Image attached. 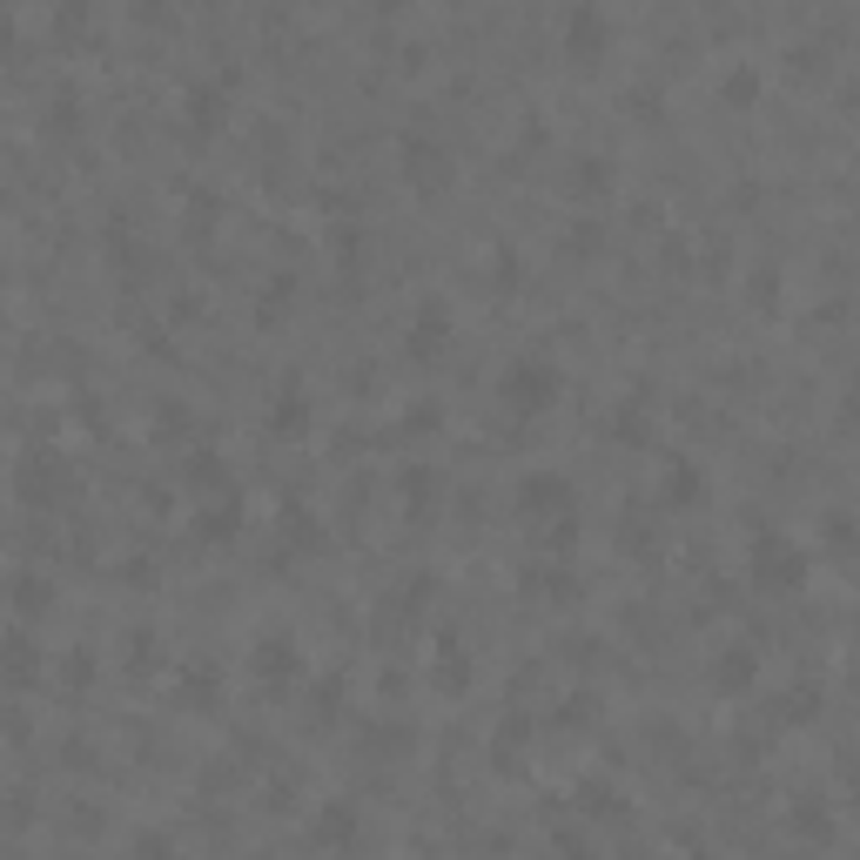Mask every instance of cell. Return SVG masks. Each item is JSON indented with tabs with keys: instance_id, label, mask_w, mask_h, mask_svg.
I'll list each match as a JSON object with an SVG mask.
<instances>
[{
	"instance_id": "52a82bcc",
	"label": "cell",
	"mask_w": 860,
	"mask_h": 860,
	"mask_svg": "<svg viewBox=\"0 0 860 860\" xmlns=\"http://www.w3.org/2000/svg\"><path fill=\"white\" fill-rule=\"evenodd\" d=\"M720 95H726L733 108H747V101H760V67H753V61H733V67L720 74Z\"/></svg>"
},
{
	"instance_id": "8992f818",
	"label": "cell",
	"mask_w": 860,
	"mask_h": 860,
	"mask_svg": "<svg viewBox=\"0 0 860 860\" xmlns=\"http://www.w3.org/2000/svg\"><path fill=\"white\" fill-rule=\"evenodd\" d=\"M518 504L538 518V512H558V504H572V484L558 478V471H531L525 478V491H518Z\"/></svg>"
},
{
	"instance_id": "5b68a950",
	"label": "cell",
	"mask_w": 860,
	"mask_h": 860,
	"mask_svg": "<svg viewBox=\"0 0 860 860\" xmlns=\"http://www.w3.org/2000/svg\"><path fill=\"white\" fill-rule=\"evenodd\" d=\"M444 343H451V309L444 303H423L417 323H410V357H438Z\"/></svg>"
},
{
	"instance_id": "30bf717a",
	"label": "cell",
	"mask_w": 860,
	"mask_h": 860,
	"mask_svg": "<svg viewBox=\"0 0 860 860\" xmlns=\"http://www.w3.org/2000/svg\"><path fill=\"white\" fill-rule=\"evenodd\" d=\"M303 659H296V646L290 639H262V652H256V673H296Z\"/></svg>"
},
{
	"instance_id": "3957f363",
	"label": "cell",
	"mask_w": 860,
	"mask_h": 860,
	"mask_svg": "<svg viewBox=\"0 0 860 860\" xmlns=\"http://www.w3.org/2000/svg\"><path fill=\"white\" fill-rule=\"evenodd\" d=\"M605 34H612L605 8H592V0L565 8V48H572V54H605Z\"/></svg>"
},
{
	"instance_id": "ba28073f",
	"label": "cell",
	"mask_w": 860,
	"mask_h": 860,
	"mask_svg": "<svg viewBox=\"0 0 860 860\" xmlns=\"http://www.w3.org/2000/svg\"><path fill=\"white\" fill-rule=\"evenodd\" d=\"M404 155H410V182H451V162L438 142H410Z\"/></svg>"
},
{
	"instance_id": "8fae6325",
	"label": "cell",
	"mask_w": 860,
	"mask_h": 860,
	"mask_svg": "<svg viewBox=\"0 0 860 860\" xmlns=\"http://www.w3.org/2000/svg\"><path fill=\"white\" fill-rule=\"evenodd\" d=\"M794 827L813 834V840H827V834H834V820H827V807H820V800H800V807H794Z\"/></svg>"
},
{
	"instance_id": "6da1fadb",
	"label": "cell",
	"mask_w": 860,
	"mask_h": 860,
	"mask_svg": "<svg viewBox=\"0 0 860 860\" xmlns=\"http://www.w3.org/2000/svg\"><path fill=\"white\" fill-rule=\"evenodd\" d=\"M497 397L512 417H538V410H552L558 404V364L552 357H518L512 370L497 377Z\"/></svg>"
},
{
	"instance_id": "9c48e42d",
	"label": "cell",
	"mask_w": 860,
	"mask_h": 860,
	"mask_svg": "<svg viewBox=\"0 0 860 860\" xmlns=\"http://www.w3.org/2000/svg\"><path fill=\"white\" fill-rule=\"evenodd\" d=\"M692 497H707V484H699V471L686 457H673L666 464V504H692Z\"/></svg>"
},
{
	"instance_id": "277c9868",
	"label": "cell",
	"mask_w": 860,
	"mask_h": 860,
	"mask_svg": "<svg viewBox=\"0 0 860 860\" xmlns=\"http://www.w3.org/2000/svg\"><path fill=\"white\" fill-rule=\"evenodd\" d=\"M707 673H713L720 692H747V686L760 679V652H753V646H720Z\"/></svg>"
},
{
	"instance_id": "7a4b0ae2",
	"label": "cell",
	"mask_w": 860,
	"mask_h": 860,
	"mask_svg": "<svg viewBox=\"0 0 860 860\" xmlns=\"http://www.w3.org/2000/svg\"><path fill=\"white\" fill-rule=\"evenodd\" d=\"M800 578H807V552L794 538H779V531L753 538V585H766V592H794Z\"/></svg>"
},
{
	"instance_id": "7c38bea8",
	"label": "cell",
	"mask_w": 860,
	"mask_h": 860,
	"mask_svg": "<svg viewBox=\"0 0 860 860\" xmlns=\"http://www.w3.org/2000/svg\"><path fill=\"white\" fill-rule=\"evenodd\" d=\"M827 531H834V552H853V525L847 518H827Z\"/></svg>"
}]
</instances>
